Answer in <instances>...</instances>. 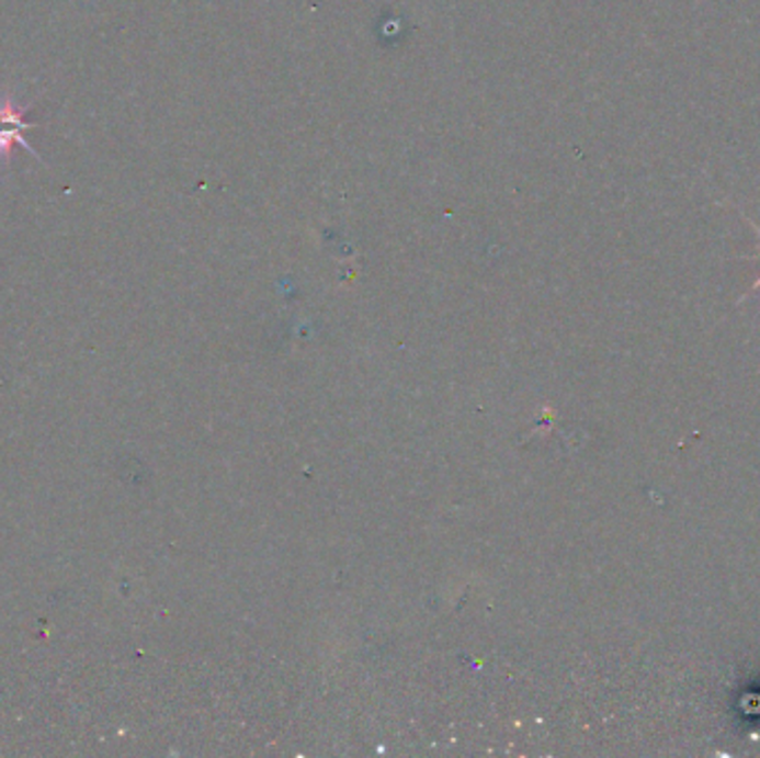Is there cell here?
I'll list each match as a JSON object with an SVG mask.
<instances>
[{
    "mask_svg": "<svg viewBox=\"0 0 760 758\" xmlns=\"http://www.w3.org/2000/svg\"><path fill=\"white\" fill-rule=\"evenodd\" d=\"M25 108H19L12 97H5V101L0 103V158L3 160H10L12 151L16 145L25 147L27 151H32L36 158H41L36 154V149L32 145H27V140L23 138V134L27 129H34L38 125H32V123H25Z\"/></svg>",
    "mask_w": 760,
    "mask_h": 758,
    "instance_id": "obj_1",
    "label": "cell"
},
{
    "mask_svg": "<svg viewBox=\"0 0 760 758\" xmlns=\"http://www.w3.org/2000/svg\"><path fill=\"white\" fill-rule=\"evenodd\" d=\"M747 223H749V225H751V227H753V229H756V234H758V238H760V227H758V225H756V223H751V220H749V218H747Z\"/></svg>",
    "mask_w": 760,
    "mask_h": 758,
    "instance_id": "obj_2",
    "label": "cell"
},
{
    "mask_svg": "<svg viewBox=\"0 0 760 758\" xmlns=\"http://www.w3.org/2000/svg\"><path fill=\"white\" fill-rule=\"evenodd\" d=\"M758 287H760V276H758V279H756V283H753V285H751V290H749V292H756V290H758Z\"/></svg>",
    "mask_w": 760,
    "mask_h": 758,
    "instance_id": "obj_3",
    "label": "cell"
}]
</instances>
